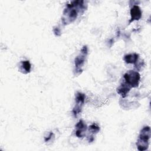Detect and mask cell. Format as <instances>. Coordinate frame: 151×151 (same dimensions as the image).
Returning a JSON list of instances; mask_svg holds the SVG:
<instances>
[{
  "label": "cell",
  "instance_id": "12",
  "mask_svg": "<svg viewBox=\"0 0 151 151\" xmlns=\"http://www.w3.org/2000/svg\"><path fill=\"white\" fill-rule=\"evenodd\" d=\"M52 134H53L52 133H50V135L48 136V138H45V142L48 141V140L51 139V136H52Z\"/></svg>",
  "mask_w": 151,
  "mask_h": 151
},
{
  "label": "cell",
  "instance_id": "10",
  "mask_svg": "<svg viewBox=\"0 0 151 151\" xmlns=\"http://www.w3.org/2000/svg\"><path fill=\"white\" fill-rule=\"evenodd\" d=\"M21 69L22 70L24 71V73H28L30 72L31 68V65L29 63V61L26 60V61H23L21 63Z\"/></svg>",
  "mask_w": 151,
  "mask_h": 151
},
{
  "label": "cell",
  "instance_id": "2",
  "mask_svg": "<svg viewBox=\"0 0 151 151\" xmlns=\"http://www.w3.org/2000/svg\"><path fill=\"white\" fill-rule=\"evenodd\" d=\"M150 138V128L149 126H145L140 130L137 140L136 146L140 151H144L147 149Z\"/></svg>",
  "mask_w": 151,
  "mask_h": 151
},
{
  "label": "cell",
  "instance_id": "8",
  "mask_svg": "<svg viewBox=\"0 0 151 151\" xmlns=\"http://www.w3.org/2000/svg\"><path fill=\"white\" fill-rule=\"evenodd\" d=\"M131 87H129L126 83H123L122 84H120L119 87H117V93L120 94L122 97H125L129 91L130 90Z\"/></svg>",
  "mask_w": 151,
  "mask_h": 151
},
{
  "label": "cell",
  "instance_id": "5",
  "mask_svg": "<svg viewBox=\"0 0 151 151\" xmlns=\"http://www.w3.org/2000/svg\"><path fill=\"white\" fill-rule=\"evenodd\" d=\"M86 96L84 94L77 92L76 94L75 100H76V104L73 109V113L75 117H77L78 114H80L81 111L82 107L84 103Z\"/></svg>",
  "mask_w": 151,
  "mask_h": 151
},
{
  "label": "cell",
  "instance_id": "6",
  "mask_svg": "<svg viewBox=\"0 0 151 151\" xmlns=\"http://www.w3.org/2000/svg\"><path fill=\"white\" fill-rule=\"evenodd\" d=\"M130 14L131 18L129 21V24L134 21L139 20L142 17V11L138 5H133L130 9Z\"/></svg>",
  "mask_w": 151,
  "mask_h": 151
},
{
  "label": "cell",
  "instance_id": "11",
  "mask_svg": "<svg viewBox=\"0 0 151 151\" xmlns=\"http://www.w3.org/2000/svg\"><path fill=\"white\" fill-rule=\"evenodd\" d=\"M89 130H90L91 132L93 133H97L100 130V127L96 123H94L93 124L90 126Z\"/></svg>",
  "mask_w": 151,
  "mask_h": 151
},
{
  "label": "cell",
  "instance_id": "1",
  "mask_svg": "<svg viewBox=\"0 0 151 151\" xmlns=\"http://www.w3.org/2000/svg\"><path fill=\"white\" fill-rule=\"evenodd\" d=\"M84 3L83 1H73L70 4H67V8L63 12V22L64 24H68L74 21L78 15V7Z\"/></svg>",
  "mask_w": 151,
  "mask_h": 151
},
{
  "label": "cell",
  "instance_id": "4",
  "mask_svg": "<svg viewBox=\"0 0 151 151\" xmlns=\"http://www.w3.org/2000/svg\"><path fill=\"white\" fill-rule=\"evenodd\" d=\"M125 83L131 88L137 87L139 86L140 79V74L134 70H129L124 74Z\"/></svg>",
  "mask_w": 151,
  "mask_h": 151
},
{
  "label": "cell",
  "instance_id": "7",
  "mask_svg": "<svg viewBox=\"0 0 151 151\" xmlns=\"http://www.w3.org/2000/svg\"><path fill=\"white\" fill-rule=\"evenodd\" d=\"M76 134L78 137H83L84 136L85 132L87 130V126L84 122L80 120L76 125Z\"/></svg>",
  "mask_w": 151,
  "mask_h": 151
},
{
  "label": "cell",
  "instance_id": "9",
  "mask_svg": "<svg viewBox=\"0 0 151 151\" xmlns=\"http://www.w3.org/2000/svg\"><path fill=\"white\" fill-rule=\"evenodd\" d=\"M139 58V55L137 53H133L125 55L124 60L127 64H136Z\"/></svg>",
  "mask_w": 151,
  "mask_h": 151
},
{
  "label": "cell",
  "instance_id": "3",
  "mask_svg": "<svg viewBox=\"0 0 151 151\" xmlns=\"http://www.w3.org/2000/svg\"><path fill=\"white\" fill-rule=\"evenodd\" d=\"M87 53V47L86 45H84L81 50L80 53L76 57L74 60V71L77 75H79L83 71V67L84 65Z\"/></svg>",
  "mask_w": 151,
  "mask_h": 151
}]
</instances>
